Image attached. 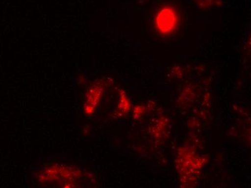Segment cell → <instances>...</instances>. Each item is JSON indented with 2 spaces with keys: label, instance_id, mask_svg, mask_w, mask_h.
Listing matches in <instances>:
<instances>
[{
  "label": "cell",
  "instance_id": "cell-1",
  "mask_svg": "<svg viewBox=\"0 0 251 188\" xmlns=\"http://www.w3.org/2000/svg\"><path fill=\"white\" fill-rule=\"evenodd\" d=\"M178 17L177 11L172 7H163L157 14L155 19L157 30L163 34H169L175 30Z\"/></svg>",
  "mask_w": 251,
  "mask_h": 188
}]
</instances>
